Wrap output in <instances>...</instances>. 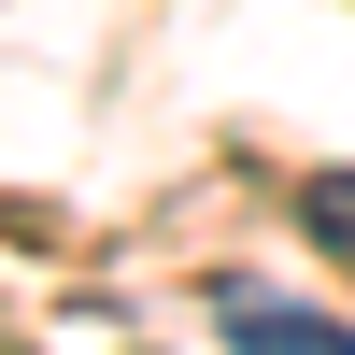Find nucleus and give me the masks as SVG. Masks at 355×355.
<instances>
[{
    "label": "nucleus",
    "instance_id": "nucleus-1",
    "mask_svg": "<svg viewBox=\"0 0 355 355\" xmlns=\"http://www.w3.org/2000/svg\"><path fill=\"white\" fill-rule=\"evenodd\" d=\"M214 327H227V355H355V327H341V313L270 299V284H227V299H214Z\"/></svg>",
    "mask_w": 355,
    "mask_h": 355
},
{
    "label": "nucleus",
    "instance_id": "nucleus-2",
    "mask_svg": "<svg viewBox=\"0 0 355 355\" xmlns=\"http://www.w3.org/2000/svg\"><path fill=\"white\" fill-rule=\"evenodd\" d=\"M299 227H313V242H341V256H355V171H327V185L299 199Z\"/></svg>",
    "mask_w": 355,
    "mask_h": 355
}]
</instances>
